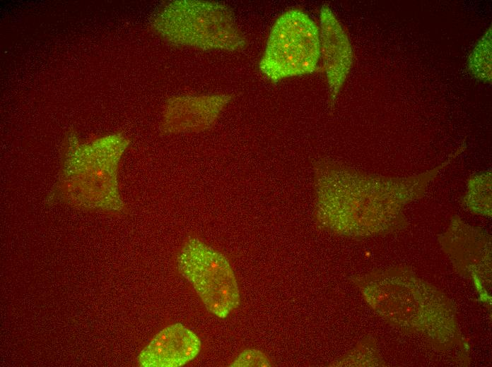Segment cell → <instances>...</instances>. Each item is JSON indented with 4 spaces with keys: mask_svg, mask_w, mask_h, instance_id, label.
<instances>
[{
    "mask_svg": "<svg viewBox=\"0 0 492 367\" xmlns=\"http://www.w3.org/2000/svg\"><path fill=\"white\" fill-rule=\"evenodd\" d=\"M156 28L168 42L201 49L235 51L246 40L230 9L205 1H175L158 16Z\"/></svg>",
    "mask_w": 492,
    "mask_h": 367,
    "instance_id": "2",
    "label": "cell"
},
{
    "mask_svg": "<svg viewBox=\"0 0 492 367\" xmlns=\"http://www.w3.org/2000/svg\"><path fill=\"white\" fill-rule=\"evenodd\" d=\"M271 363L267 356L262 351L255 349L243 350L231 363L230 366H271Z\"/></svg>",
    "mask_w": 492,
    "mask_h": 367,
    "instance_id": "8",
    "label": "cell"
},
{
    "mask_svg": "<svg viewBox=\"0 0 492 367\" xmlns=\"http://www.w3.org/2000/svg\"><path fill=\"white\" fill-rule=\"evenodd\" d=\"M201 343L198 336L181 323L167 326L157 333L138 356L144 367H179L193 360Z\"/></svg>",
    "mask_w": 492,
    "mask_h": 367,
    "instance_id": "7",
    "label": "cell"
},
{
    "mask_svg": "<svg viewBox=\"0 0 492 367\" xmlns=\"http://www.w3.org/2000/svg\"><path fill=\"white\" fill-rule=\"evenodd\" d=\"M314 218L329 231L364 237L385 229L391 203L390 180L329 162L314 165Z\"/></svg>",
    "mask_w": 492,
    "mask_h": 367,
    "instance_id": "1",
    "label": "cell"
},
{
    "mask_svg": "<svg viewBox=\"0 0 492 367\" xmlns=\"http://www.w3.org/2000/svg\"><path fill=\"white\" fill-rule=\"evenodd\" d=\"M230 100L228 95L173 97L165 105L163 130L172 134L206 130Z\"/></svg>",
    "mask_w": 492,
    "mask_h": 367,
    "instance_id": "5",
    "label": "cell"
},
{
    "mask_svg": "<svg viewBox=\"0 0 492 367\" xmlns=\"http://www.w3.org/2000/svg\"><path fill=\"white\" fill-rule=\"evenodd\" d=\"M320 54V30L304 11L293 8L274 23L259 63L269 80L310 73L316 69Z\"/></svg>",
    "mask_w": 492,
    "mask_h": 367,
    "instance_id": "3",
    "label": "cell"
},
{
    "mask_svg": "<svg viewBox=\"0 0 492 367\" xmlns=\"http://www.w3.org/2000/svg\"><path fill=\"white\" fill-rule=\"evenodd\" d=\"M179 272L193 286L206 309L226 318L240 304L238 284L228 258L195 237L178 253Z\"/></svg>",
    "mask_w": 492,
    "mask_h": 367,
    "instance_id": "4",
    "label": "cell"
},
{
    "mask_svg": "<svg viewBox=\"0 0 492 367\" xmlns=\"http://www.w3.org/2000/svg\"><path fill=\"white\" fill-rule=\"evenodd\" d=\"M319 30L320 58L334 102L351 67L352 48L343 27L328 6L321 8Z\"/></svg>",
    "mask_w": 492,
    "mask_h": 367,
    "instance_id": "6",
    "label": "cell"
}]
</instances>
